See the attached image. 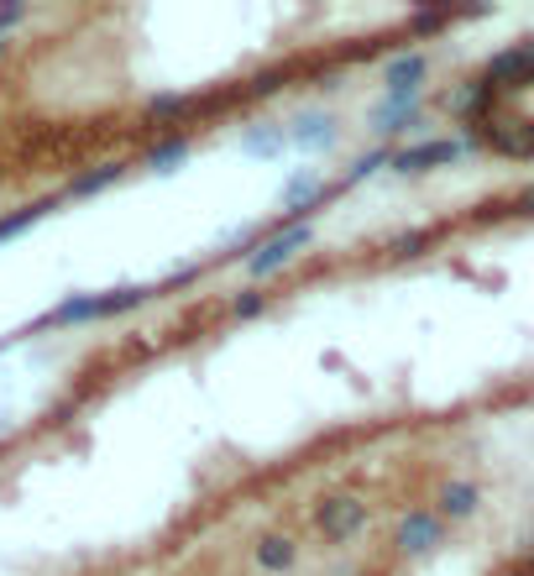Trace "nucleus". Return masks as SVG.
Segmentation results:
<instances>
[{"mask_svg":"<svg viewBox=\"0 0 534 576\" xmlns=\"http://www.w3.org/2000/svg\"><path fill=\"white\" fill-rule=\"evenodd\" d=\"M498 576H534V540H530V550H524V555H513Z\"/></svg>","mask_w":534,"mask_h":576,"instance_id":"obj_1","label":"nucleus"}]
</instances>
